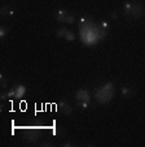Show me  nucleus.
<instances>
[{
    "label": "nucleus",
    "instance_id": "1",
    "mask_svg": "<svg viewBox=\"0 0 145 147\" xmlns=\"http://www.w3.org/2000/svg\"><path fill=\"white\" fill-rule=\"evenodd\" d=\"M123 13L130 18L139 20L144 16L145 7L141 1H126L123 4Z\"/></svg>",
    "mask_w": 145,
    "mask_h": 147
},
{
    "label": "nucleus",
    "instance_id": "2",
    "mask_svg": "<svg viewBox=\"0 0 145 147\" xmlns=\"http://www.w3.org/2000/svg\"><path fill=\"white\" fill-rule=\"evenodd\" d=\"M44 129V124L40 121L35 122L34 125L29 126L27 128V131L25 134V141L29 142V143H35L40 139V134H39V130Z\"/></svg>",
    "mask_w": 145,
    "mask_h": 147
},
{
    "label": "nucleus",
    "instance_id": "3",
    "mask_svg": "<svg viewBox=\"0 0 145 147\" xmlns=\"http://www.w3.org/2000/svg\"><path fill=\"white\" fill-rule=\"evenodd\" d=\"M113 94H114L113 83L108 82V83H105L100 90H97V95H96V98H97V100L101 102V103H108V102L112 100Z\"/></svg>",
    "mask_w": 145,
    "mask_h": 147
},
{
    "label": "nucleus",
    "instance_id": "4",
    "mask_svg": "<svg viewBox=\"0 0 145 147\" xmlns=\"http://www.w3.org/2000/svg\"><path fill=\"white\" fill-rule=\"evenodd\" d=\"M58 108H60V111L62 112L65 116H70L71 112H73V107L70 106V103H69L67 100H63V102H61L60 104H58Z\"/></svg>",
    "mask_w": 145,
    "mask_h": 147
},
{
    "label": "nucleus",
    "instance_id": "5",
    "mask_svg": "<svg viewBox=\"0 0 145 147\" xmlns=\"http://www.w3.org/2000/svg\"><path fill=\"white\" fill-rule=\"evenodd\" d=\"M75 98L77 100H84V102H91V95H90V91L86 89H80L77 91L75 94Z\"/></svg>",
    "mask_w": 145,
    "mask_h": 147
},
{
    "label": "nucleus",
    "instance_id": "6",
    "mask_svg": "<svg viewBox=\"0 0 145 147\" xmlns=\"http://www.w3.org/2000/svg\"><path fill=\"white\" fill-rule=\"evenodd\" d=\"M14 90H16V98L17 99L23 98L26 95V91H27L25 85H17V86H14Z\"/></svg>",
    "mask_w": 145,
    "mask_h": 147
},
{
    "label": "nucleus",
    "instance_id": "7",
    "mask_svg": "<svg viewBox=\"0 0 145 147\" xmlns=\"http://www.w3.org/2000/svg\"><path fill=\"white\" fill-rule=\"evenodd\" d=\"M120 94L123 95L124 98H131L135 95V89L132 86H123L120 89Z\"/></svg>",
    "mask_w": 145,
    "mask_h": 147
},
{
    "label": "nucleus",
    "instance_id": "8",
    "mask_svg": "<svg viewBox=\"0 0 145 147\" xmlns=\"http://www.w3.org/2000/svg\"><path fill=\"white\" fill-rule=\"evenodd\" d=\"M0 13H1V16L11 17L14 14V9L11 8L9 5H7V4H4V5H1V8H0Z\"/></svg>",
    "mask_w": 145,
    "mask_h": 147
},
{
    "label": "nucleus",
    "instance_id": "9",
    "mask_svg": "<svg viewBox=\"0 0 145 147\" xmlns=\"http://www.w3.org/2000/svg\"><path fill=\"white\" fill-rule=\"evenodd\" d=\"M69 12L66 11V9H58V11L55 12V18L56 21H58V22H62L63 24V20H65L66 14H67Z\"/></svg>",
    "mask_w": 145,
    "mask_h": 147
},
{
    "label": "nucleus",
    "instance_id": "10",
    "mask_svg": "<svg viewBox=\"0 0 145 147\" xmlns=\"http://www.w3.org/2000/svg\"><path fill=\"white\" fill-rule=\"evenodd\" d=\"M13 98H16V90H14V87L9 89V90H8V92H3V94L0 95V99H1V100L13 99Z\"/></svg>",
    "mask_w": 145,
    "mask_h": 147
},
{
    "label": "nucleus",
    "instance_id": "11",
    "mask_svg": "<svg viewBox=\"0 0 145 147\" xmlns=\"http://www.w3.org/2000/svg\"><path fill=\"white\" fill-rule=\"evenodd\" d=\"M9 85V81L7 78V76L4 73H0V86L3 87V89H7Z\"/></svg>",
    "mask_w": 145,
    "mask_h": 147
},
{
    "label": "nucleus",
    "instance_id": "12",
    "mask_svg": "<svg viewBox=\"0 0 145 147\" xmlns=\"http://www.w3.org/2000/svg\"><path fill=\"white\" fill-rule=\"evenodd\" d=\"M65 39L67 42H73V40H75V34H74V31H71V30H67L66 31V34H65Z\"/></svg>",
    "mask_w": 145,
    "mask_h": 147
},
{
    "label": "nucleus",
    "instance_id": "13",
    "mask_svg": "<svg viewBox=\"0 0 145 147\" xmlns=\"http://www.w3.org/2000/svg\"><path fill=\"white\" fill-rule=\"evenodd\" d=\"M67 30L69 29H66V28H60V29L56 30V35H57L58 38H65V34H66Z\"/></svg>",
    "mask_w": 145,
    "mask_h": 147
},
{
    "label": "nucleus",
    "instance_id": "14",
    "mask_svg": "<svg viewBox=\"0 0 145 147\" xmlns=\"http://www.w3.org/2000/svg\"><path fill=\"white\" fill-rule=\"evenodd\" d=\"M8 34V28L5 25H1L0 26V39H4Z\"/></svg>",
    "mask_w": 145,
    "mask_h": 147
},
{
    "label": "nucleus",
    "instance_id": "15",
    "mask_svg": "<svg viewBox=\"0 0 145 147\" xmlns=\"http://www.w3.org/2000/svg\"><path fill=\"white\" fill-rule=\"evenodd\" d=\"M77 106L79 107V108H82V109H87L88 107H90V102H84V100H78Z\"/></svg>",
    "mask_w": 145,
    "mask_h": 147
},
{
    "label": "nucleus",
    "instance_id": "16",
    "mask_svg": "<svg viewBox=\"0 0 145 147\" xmlns=\"http://www.w3.org/2000/svg\"><path fill=\"white\" fill-rule=\"evenodd\" d=\"M99 26L102 29V30H105V31H108V30H109V24H108L106 21H100Z\"/></svg>",
    "mask_w": 145,
    "mask_h": 147
},
{
    "label": "nucleus",
    "instance_id": "17",
    "mask_svg": "<svg viewBox=\"0 0 145 147\" xmlns=\"http://www.w3.org/2000/svg\"><path fill=\"white\" fill-rule=\"evenodd\" d=\"M77 144L75 143H71V142H63L62 143V147H75Z\"/></svg>",
    "mask_w": 145,
    "mask_h": 147
},
{
    "label": "nucleus",
    "instance_id": "18",
    "mask_svg": "<svg viewBox=\"0 0 145 147\" xmlns=\"http://www.w3.org/2000/svg\"><path fill=\"white\" fill-rule=\"evenodd\" d=\"M41 147H52V142H49V141L41 142Z\"/></svg>",
    "mask_w": 145,
    "mask_h": 147
},
{
    "label": "nucleus",
    "instance_id": "19",
    "mask_svg": "<svg viewBox=\"0 0 145 147\" xmlns=\"http://www.w3.org/2000/svg\"><path fill=\"white\" fill-rule=\"evenodd\" d=\"M112 18L113 20H117L118 18V13H117V12H113V13H112Z\"/></svg>",
    "mask_w": 145,
    "mask_h": 147
}]
</instances>
